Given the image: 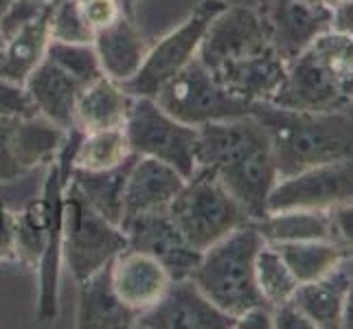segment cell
<instances>
[{"label":"cell","mask_w":353,"mask_h":329,"mask_svg":"<svg viewBox=\"0 0 353 329\" xmlns=\"http://www.w3.org/2000/svg\"><path fill=\"white\" fill-rule=\"evenodd\" d=\"M48 9V0H11L9 7L0 14V33L5 40L24 29L33 20H38Z\"/></svg>","instance_id":"33"},{"label":"cell","mask_w":353,"mask_h":329,"mask_svg":"<svg viewBox=\"0 0 353 329\" xmlns=\"http://www.w3.org/2000/svg\"><path fill=\"white\" fill-rule=\"evenodd\" d=\"M48 38L55 42L88 44L94 38L92 27L81 14L77 0H48Z\"/></svg>","instance_id":"32"},{"label":"cell","mask_w":353,"mask_h":329,"mask_svg":"<svg viewBox=\"0 0 353 329\" xmlns=\"http://www.w3.org/2000/svg\"><path fill=\"white\" fill-rule=\"evenodd\" d=\"M349 200H353V158L279 178L268 196V213L327 211Z\"/></svg>","instance_id":"11"},{"label":"cell","mask_w":353,"mask_h":329,"mask_svg":"<svg viewBox=\"0 0 353 329\" xmlns=\"http://www.w3.org/2000/svg\"><path fill=\"white\" fill-rule=\"evenodd\" d=\"M5 44H7V40H5V35L0 33V57H3V51H5Z\"/></svg>","instance_id":"45"},{"label":"cell","mask_w":353,"mask_h":329,"mask_svg":"<svg viewBox=\"0 0 353 329\" xmlns=\"http://www.w3.org/2000/svg\"><path fill=\"white\" fill-rule=\"evenodd\" d=\"M185 180L187 178L176 172L172 165L156 161V158L137 156L125 180L121 226L139 215L167 213Z\"/></svg>","instance_id":"16"},{"label":"cell","mask_w":353,"mask_h":329,"mask_svg":"<svg viewBox=\"0 0 353 329\" xmlns=\"http://www.w3.org/2000/svg\"><path fill=\"white\" fill-rule=\"evenodd\" d=\"M66 137L68 130L35 112L16 119L14 130H11V148H14L16 161L27 174L55 163L66 143Z\"/></svg>","instance_id":"23"},{"label":"cell","mask_w":353,"mask_h":329,"mask_svg":"<svg viewBox=\"0 0 353 329\" xmlns=\"http://www.w3.org/2000/svg\"><path fill=\"white\" fill-rule=\"evenodd\" d=\"M77 314L75 325L79 329H130L137 327L139 314L132 312L119 299L112 286L110 263H105L90 277L77 281Z\"/></svg>","instance_id":"20"},{"label":"cell","mask_w":353,"mask_h":329,"mask_svg":"<svg viewBox=\"0 0 353 329\" xmlns=\"http://www.w3.org/2000/svg\"><path fill=\"white\" fill-rule=\"evenodd\" d=\"M349 277L334 270L316 281L299 283L292 303L312 321L314 329L343 327Z\"/></svg>","instance_id":"24"},{"label":"cell","mask_w":353,"mask_h":329,"mask_svg":"<svg viewBox=\"0 0 353 329\" xmlns=\"http://www.w3.org/2000/svg\"><path fill=\"white\" fill-rule=\"evenodd\" d=\"M254 224H257L265 243L310 239L330 241V217H327V211H279L268 213Z\"/></svg>","instance_id":"29"},{"label":"cell","mask_w":353,"mask_h":329,"mask_svg":"<svg viewBox=\"0 0 353 329\" xmlns=\"http://www.w3.org/2000/svg\"><path fill=\"white\" fill-rule=\"evenodd\" d=\"M330 29L340 35H347V38H353V0H345L336 9H332Z\"/></svg>","instance_id":"41"},{"label":"cell","mask_w":353,"mask_h":329,"mask_svg":"<svg viewBox=\"0 0 353 329\" xmlns=\"http://www.w3.org/2000/svg\"><path fill=\"white\" fill-rule=\"evenodd\" d=\"M121 5H123V11H125V14H132V5H134V0H121Z\"/></svg>","instance_id":"44"},{"label":"cell","mask_w":353,"mask_h":329,"mask_svg":"<svg viewBox=\"0 0 353 329\" xmlns=\"http://www.w3.org/2000/svg\"><path fill=\"white\" fill-rule=\"evenodd\" d=\"M46 59L64 70L68 77L75 79L79 86H88L94 79H99L101 64L92 42L88 44H70V42H55L51 40L46 48Z\"/></svg>","instance_id":"31"},{"label":"cell","mask_w":353,"mask_h":329,"mask_svg":"<svg viewBox=\"0 0 353 329\" xmlns=\"http://www.w3.org/2000/svg\"><path fill=\"white\" fill-rule=\"evenodd\" d=\"M46 18L48 9L38 20H33L24 29L7 38L3 57H0V77L24 83L31 72L38 68V64L46 57L48 42H51Z\"/></svg>","instance_id":"26"},{"label":"cell","mask_w":353,"mask_h":329,"mask_svg":"<svg viewBox=\"0 0 353 329\" xmlns=\"http://www.w3.org/2000/svg\"><path fill=\"white\" fill-rule=\"evenodd\" d=\"M343 327L353 329V279H349V288H347V301H345Z\"/></svg>","instance_id":"42"},{"label":"cell","mask_w":353,"mask_h":329,"mask_svg":"<svg viewBox=\"0 0 353 329\" xmlns=\"http://www.w3.org/2000/svg\"><path fill=\"white\" fill-rule=\"evenodd\" d=\"M62 213V261L75 281L90 277L128 248L123 228L97 213L70 182L64 189Z\"/></svg>","instance_id":"7"},{"label":"cell","mask_w":353,"mask_h":329,"mask_svg":"<svg viewBox=\"0 0 353 329\" xmlns=\"http://www.w3.org/2000/svg\"><path fill=\"white\" fill-rule=\"evenodd\" d=\"M16 261V213L0 202V263Z\"/></svg>","instance_id":"38"},{"label":"cell","mask_w":353,"mask_h":329,"mask_svg":"<svg viewBox=\"0 0 353 329\" xmlns=\"http://www.w3.org/2000/svg\"><path fill=\"white\" fill-rule=\"evenodd\" d=\"M353 101V38L325 31L288 62L272 103L312 112H338Z\"/></svg>","instance_id":"3"},{"label":"cell","mask_w":353,"mask_h":329,"mask_svg":"<svg viewBox=\"0 0 353 329\" xmlns=\"http://www.w3.org/2000/svg\"><path fill=\"white\" fill-rule=\"evenodd\" d=\"M139 329H235V316L222 312L206 299L193 279H178L163 299L139 314Z\"/></svg>","instance_id":"14"},{"label":"cell","mask_w":353,"mask_h":329,"mask_svg":"<svg viewBox=\"0 0 353 329\" xmlns=\"http://www.w3.org/2000/svg\"><path fill=\"white\" fill-rule=\"evenodd\" d=\"M121 228L128 237V246L148 252L156 261H161L172 281L189 279L202 257V252L180 235L169 213L139 215Z\"/></svg>","instance_id":"15"},{"label":"cell","mask_w":353,"mask_h":329,"mask_svg":"<svg viewBox=\"0 0 353 329\" xmlns=\"http://www.w3.org/2000/svg\"><path fill=\"white\" fill-rule=\"evenodd\" d=\"M81 14L92 31H99L108 24H112L121 14H125L121 0H79Z\"/></svg>","instance_id":"37"},{"label":"cell","mask_w":353,"mask_h":329,"mask_svg":"<svg viewBox=\"0 0 353 329\" xmlns=\"http://www.w3.org/2000/svg\"><path fill=\"white\" fill-rule=\"evenodd\" d=\"M167 213L180 235L200 252L235 228L252 222L241 204L206 169H196L185 180Z\"/></svg>","instance_id":"6"},{"label":"cell","mask_w":353,"mask_h":329,"mask_svg":"<svg viewBox=\"0 0 353 329\" xmlns=\"http://www.w3.org/2000/svg\"><path fill=\"white\" fill-rule=\"evenodd\" d=\"M235 329H272V306L259 303L235 319Z\"/></svg>","instance_id":"40"},{"label":"cell","mask_w":353,"mask_h":329,"mask_svg":"<svg viewBox=\"0 0 353 329\" xmlns=\"http://www.w3.org/2000/svg\"><path fill=\"white\" fill-rule=\"evenodd\" d=\"M29 99L35 112L53 121L59 128L70 130L75 126V106L83 86L68 77L44 57L31 75L24 81Z\"/></svg>","instance_id":"21"},{"label":"cell","mask_w":353,"mask_h":329,"mask_svg":"<svg viewBox=\"0 0 353 329\" xmlns=\"http://www.w3.org/2000/svg\"><path fill=\"white\" fill-rule=\"evenodd\" d=\"M265 48H270V40L257 11L243 5H226L206 27L198 59L215 70L230 59L257 55Z\"/></svg>","instance_id":"12"},{"label":"cell","mask_w":353,"mask_h":329,"mask_svg":"<svg viewBox=\"0 0 353 329\" xmlns=\"http://www.w3.org/2000/svg\"><path fill=\"white\" fill-rule=\"evenodd\" d=\"M110 277L119 299L137 314L154 308L172 286V277L161 261L130 246L110 261Z\"/></svg>","instance_id":"17"},{"label":"cell","mask_w":353,"mask_h":329,"mask_svg":"<svg viewBox=\"0 0 353 329\" xmlns=\"http://www.w3.org/2000/svg\"><path fill=\"white\" fill-rule=\"evenodd\" d=\"M35 114L24 83L0 77V119H22Z\"/></svg>","instance_id":"35"},{"label":"cell","mask_w":353,"mask_h":329,"mask_svg":"<svg viewBox=\"0 0 353 329\" xmlns=\"http://www.w3.org/2000/svg\"><path fill=\"white\" fill-rule=\"evenodd\" d=\"M226 5V0H200L196 9L176 29L150 46L141 70L123 83L125 92L130 97H154L167 79H172L176 72L189 66L198 57L209 22Z\"/></svg>","instance_id":"10"},{"label":"cell","mask_w":353,"mask_h":329,"mask_svg":"<svg viewBox=\"0 0 353 329\" xmlns=\"http://www.w3.org/2000/svg\"><path fill=\"white\" fill-rule=\"evenodd\" d=\"M272 246L281 252V257L285 259L288 268L296 277L299 283L316 281V279L338 270V266L345 261L343 252L327 239L283 241L272 243Z\"/></svg>","instance_id":"28"},{"label":"cell","mask_w":353,"mask_h":329,"mask_svg":"<svg viewBox=\"0 0 353 329\" xmlns=\"http://www.w3.org/2000/svg\"><path fill=\"white\" fill-rule=\"evenodd\" d=\"M263 243L265 239L254 222L235 228L233 233L202 250V257L191 275L193 283L213 306L235 319L248 308L265 303L254 275V263Z\"/></svg>","instance_id":"5"},{"label":"cell","mask_w":353,"mask_h":329,"mask_svg":"<svg viewBox=\"0 0 353 329\" xmlns=\"http://www.w3.org/2000/svg\"><path fill=\"white\" fill-rule=\"evenodd\" d=\"M330 217V241L343 252V257H353V200L327 209Z\"/></svg>","instance_id":"34"},{"label":"cell","mask_w":353,"mask_h":329,"mask_svg":"<svg viewBox=\"0 0 353 329\" xmlns=\"http://www.w3.org/2000/svg\"><path fill=\"white\" fill-rule=\"evenodd\" d=\"M196 163L217 178L252 222L268 215L279 174L268 134L252 114L200 126Z\"/></svg>","instance_id":"1"},{"label":"cell","mask_w":353,"mask_h":329,"mask_svg":"<svg viewBox=\"0 0 353 329\" xmlns=\"http://www.w3.org/2000/svg\"><path fill=\"white\" fill-rule=\"evenodd\" d=\"M77 3H79V0H77Z\"/></svg>","instance_id":"47"},{"label":"cell","mask_w":353,"mask_h":329,"mask_svg":"<svg viewBox=\"0 0 353 329\" xmlns=\"http://www.w3.org/2000/svg\"><path fill=\"white\" fill-rule=\"evenodd\" d=\"M156 103L182 123L200 128L211 121H226L250 114V106L233 97L196 57L154 94Z\"/></svg>","instance_id":"9"},{"label":"cell","mask_w":353,"mask_h":329,"mask_svg":"<svg viewBox=\"0 0 353 329\" xmlns=\"http://www.w3.org/2000/svg\"><path fill=\"white\" fill-rule=\"evenodd\" d=\"M123 130L134 156L156 158L172 165L185 178L198 169V128L165 112L154 97H132Z\"/></svg>","instance_id":"8"},{"label":"cell","mask_w":353,"mask_h":329,"mask_svg":"<svg viewBox=\"0 0 353 329\" xmlns=\"http://www.w3.org/2000/svg\"><path fill=\"white\" fill-rule=\"evenodd\" d=\"M272 329H314V325L290 299L272 308Z\"/></svg>","instance_id":"39"},{"label":"cell","mask_w":353,"mask_h":329,"mask_svg":"<svg viewBox=\"0 0 353 329\" xmlns=\"http://www.w3.org/2000/svg\"><path fill=\"white\" fill-rule=\"evenodd\" d=\"M250 114L268 134L279 178L353 158V121L343 110L312 112L259 101L250 106Z\"/></svg>","instance_id":"2"},{"label":"cell","mask_w":353,"mask_h":329,"mask_svg":"<svg viewBox=\"0 0 353 329\" xmlns=\"http://www.w3.org/2000/svg\"><path fill=\"white\" fill-rule=\"evenodd\" d=\"M134 156L125 130H99V132H81L72 154V169H86V172H103L128 163Z\"/></svg>","instance_id":"27"},{"label":"cell","mask_w":353,"mask_h":329,"mask_svg":"<svg viewBox=\"0 0 353 329\" xmlns=\"http://www.w3.org/2000/svg\"><path fill=\"white\" fill-rule=\"evenodd\" d=\"M92 46L103 75L125 83L141 70L152 44L130 14H121L112 24L94 31Z\"/></svg>","instance_id":"19"},{"label":"cell","mask_w":353,"mask_h":329,"mask_svg":"<svg viewBox=\"0 0 353 329\" xmlns=\"http://www.w3.org/2000/svg\"><path fill=\"white\" fill-rule=\"evenodd\" d=\"M132 97L123 83L101 75L88 86H83L75 106V126L81 132H99L123 128L130 112Z\"/></svg>","instance_id":"22"},{"label":"cell","mask_w":353,"mask_h":329,"mask_svg":"<svg viewBox=\"0 0 353 329\" xmlns=\"http://www.w3.org/2000/svg\"><path fill=\"white\" fill-rule=\"evenodd\" d=\"M64 189L55 163L48 165L42 196L16 213V261L38 270V319L51 323L59 312V266H62Z\"/></svg>","instance_id":"4"},{"label":"cell","mask_w":353,"mask_h":329,"mask_svg":"<svg viewBox=\"0 0 353 329\" xmlns=\"http://www.w3.org/2000/svg\"><path fill=\"white\" fill-rule=\"evenodd\" d=\"M211 72L224 86V90H228L237 99L246 103H259L272 101V97L283 86L288 62H283L270 46L257 55L230 59Z\"/></svg>","instance_id":"18"},{"label":"cell","mask_w":353,"mask_h":329,"mask_svg":"<svg viewBox=\"0 0 353 329\" xmlns=\"http://www.w3.org/2000/svg\"><path fill=\"white\" fill-rule=\"evenodd\" d=\"M310 5H316V7H323V9H327V11H332V9H336L340 3H345V0H307Z\"/></svg>","instance_id":"43"},{"label":"cell","mask_w":353,"mask_h":329,"mask_svg":"<svg viewBox=\"0 0 353 329\" xmlns=\"http://www.w3.org/2000/svg\"><path fill=\"white\" fill-rule=\"evenodd\" d=\"M254 275H257V286L263 301L270 303L272 308L290 301L299 288L296 277L292 275L281 252L272 243H263L261 246L257 263H254Z\"/></svg>","instance_id":"30"},{"label":"cell","mask_w":353,"mask_h":329,"mask_svg":"<svg viewBox=\"0 0 353 329\" xmlns=\"http://www.w3.org/2000/svg\"><path fill=\"white\" fill-rule=\"evenodd\" d=\"M16 119H0V185L14 182L24 176V169L16 161L14 148H11V130Z\"/></svg>","instance_id":"36"},{"label":"cell","mask_w":353,"mask_h":329,"mask_svg":"<svg viewBox=\"0 0 353 329\" xmlns=\"http://www.w3.org/2000/svg\"><path fill=\"white\" fill-rule=\"evenodd\" d=\"M254 11L263 22L270 46L283 62L305 51L332 24V11L307 0H257Z\"/></svg>","instance_id":"13"},{"label":"cell","mask_w":353,"mask_h":329,"mask_svg":"<svg viewBox=\"0 0 353 329\" xmlns=\"http://www.w3.org/2000/svg\"><path fill=\"white\" fill-rule=\"evenodd\" d=\"M132 156L128 163L103 169V172H86V169H72L68 182L75 185L86 202L92 209L103 215L108 222L119 224L123 219V191H125V180L130 174V167L134 163Z\"/></svg>","instance_id":"25"},{"label":"cell","mask_w":353,"mask_h":329,"mask_svg":"<svg viewBox=\"0 0 353 329\" xmlns=\"http://www.w3.org/2000/svg\"><path fill=\"white\" fill-rule=\"evenodd\" d=\"M9 3H11V0H0V14H3V11L9 7Z\"/></svg>","instance_id":"46"}]
</instances>
